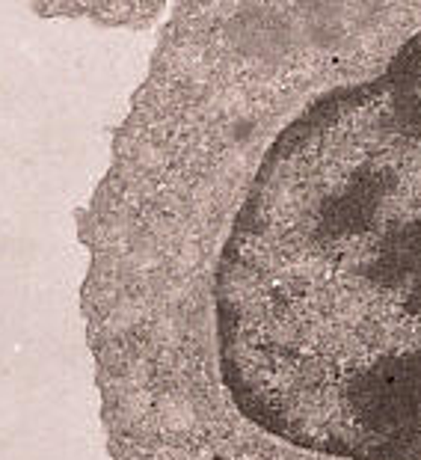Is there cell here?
<instances>
[{
  "label": "cell",
  "instance_id": "6da1fadb",
  "mask_svg": "<svg viewBox=\"0 0 421 460\" xmlns=\"http://www.w3.org/2000/svg\"><path fill=\"white\" fill-rule=\"evenodd\" d=\"M116 152L211 202V259L92 232L86 300L188 297L202 460H421V31L297 104L234 197L125 125ZM196 425V422H193ZM175 439V437H172Z\"/></svg>",
  "mask_w": 421,
  "mask_h": 460
}]
</instances>
